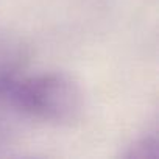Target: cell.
Wrapping results in <instances>:
<instances>
[{
    "label": "cell",
    "instance_id": "6da1fadb",
    "mask_svg": "<svg viewBox=\"0 0 159 159\" xmlns=\"http://www.w3.org/2000/svg\"><path fill=\"white\" fill-rule=\"evenodd\" d=\"M7 97L11 103L38 120L69 125L83 112L84 98L80 86L59 72H48L10 83Z\"/></svg>",
    "mask_w": 159,
    "mask_h": 159
},
{
    "label": "cell",
    "instance_id": "7a4b0ae2",
    "mask_svg": "<svg viewBox=\"0 0 159 159\" xmlns=\"http://www.w3.org/2000/svg\"><path fill=\"white\" fill-rule=\"evenodd\" d=\"M159 142L156 136H148L140 140H137L133 147H129V151L126 153L128 157H157L159 156Z\"/></svg>",
    "mask_w": 159,
    "mask_h": 159
}]
</instances>
